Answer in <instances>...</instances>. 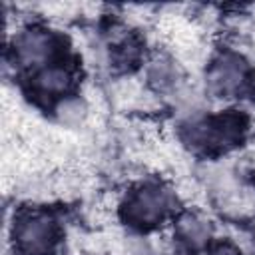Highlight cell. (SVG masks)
Returning <instances> with one entry per match:
<instances>
[{"label": "cell", "instance_id": "6da1fadb", "mask_svg": "<svg viewBox=\"0 0 255 255\" xmlns=\"http://www.w3.org/2000/svg\"><path fill=\"white\" fill-rule=\"evenodd\" d=\"M14 243L26 255H48L58 243L56 221L42 211H24L14 221Z\"/></svg>", "mask_w": 255, "mask_h": 255}, {"label": "cell", "instance_id": "8992f818", "mask_svg": "<svg viewBox=\"0 0 255 255\" xmlns=\"http://www.w3.org/2000/svg\"><path fill=\"white\" fill-rule=\"evenodd\" d=\"M175 233L187 247H201L209 239V225L195 213H183L175 223Z\"/></svg>", "mask_w": 255, "mask_h": 255}, {"label": "cell", "instance_id": "3957f363", "mask_svg": "<svg viewBox=\"0 0 255 255\" xmlns=\"http://www.w3.org/2000/svg\"><path fill=\"white\" fill-rule=\"evenodd\" d=\"M247 82H249L247 64L233 54H225L219 60H215L207 72L209 90L221 98H231L241 94Z\"/></svg>", "mask_w": 255, "mask_h": 255}, {"label": "cell", "instance_id": "52a82bcc", "mask_svg": "<svg viewBox=\"0 0 255 255\" xmlns=\"http://www.w3.org/2000/svg\"><path fill=\"white\" fill-rule=\"evenodd\" d=\"M209 255H239V253H237V249L231 247V245H219V247H215Z\"/></svg>", "mask_w": 255, "mask_h": 255}, {"label": "cell", "instance_id": "7a4b0ae2", "mask_svg": "<svg viewBox=\"0 0 255 255\" xmlns=\"http://www.w3.org/2000/svg\"><path fill=\"white\" fill-rule=\"evenodd\" d=\"M169 211V191L161 185L149 183L135 189L126 203V219L139 227L159 223Z\"/></svg>", "mask_w": 255, "mask_h": 255}, {"label": "cell", "instance_id": "277c9868", "mask_svg": "<svg viewBox=\"0 0 255 255\" xmlns=\"http://www.w3.org/2000/svg\"><path fill=\"white\" fill-rule=\"evenodd\" d=\"M14 46H16V58L22 64L32 66V64H44L48 58H52L58 48V42L52 32L42 28H30L16 38Z\"/></svg>", "mask_w": 255, "mask_h": 255}, {"label": "cell", "instance_id": "5b68a950", "mask_svg": "<svg viewBox=\"0 0 255 255\" xmlns=\"http://www.w3.org/2000/svg\"><path fill=\"white\" fill-rule=\"evenodd\" d=\"M34 86L44 96L64 94L72 86V74H70V70H66L62 66H46L34 78Z\"/></svg>", "mask_w": 255, "mask_h": 255}]
</instances>
